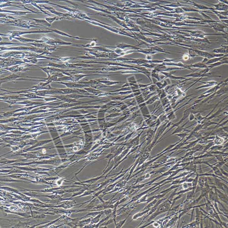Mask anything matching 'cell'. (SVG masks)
Segmentation results:
<instances>
[{
	"label": "cell",
	"instance_id": "cell-1",
	"mask_svg": "<svg viewBox=\"0 0 228 228\" xmlns=\"http://www.w3.org/2000/svg\"><path fill=\"white\" fill-rule=\"evenodd\" d=\"M170 204H171L169 203H168V202L166 201L162 204L160 205V206L157 207L156 210L154 212V213H153L152 214V215L148 219L147 222H151L160 214L170 211V209H171Z\"/></svg>",
	"mask_w": 228,
	"mask_h": 228
},
{
	"label": "cell",
	"instance_id": "cell-2",
	"mask_svg": "<svg viewBox=\"0 0 228 228\" xmlns=\"http://www.w3.org/2000/svg\"><path fill=\"white\" fill-rule=\"evenodd\" d=\"M52 31H34V32H22V31H12V32H10L11 33H12L13 35V36H19L21 35L22 34H27V33H48V32H51Z\"/></svg>",
	"mask_w": 228,
	"mask_h": 228
},
{
	"label": "cell",
	"instance_id": "cell-3",
	"mask_svg": "<svg viewBox=\"0 0 228 228\" xmlns=\"http://www.w3.org/2000/svg\"><path fill=\"white\" fill-rule=\"evenodd\" d=\"M216 192L219 200L222 202H225L226 204H228V197L226 194H225L221 192H220L215 187Z\"/></svg>",
	"mask_w": 228,
	"mask_h": 228
},
{
	"label": "cell",
	"instance_id": "cell-4",
	"mask_svg": "<svg viewBox=\"0 0 228 228\" xmlns=\"http://www.w3.org/2000/svg\"><path fill=\"white\" fill-rule=\"evenodd\" d=\"M189 120L188 122H187L185 124H184L183 125H182L181 126H178L177 127V129H176L175 131H174L171 134V135H174V134H178V133H182L183 132H184V131H187V132H190L191 131H189V130H186V128H184V126L186 125V124H187L188 122H189Z\"/></svg>",
	"mask_w": 228,
	"mask_h": 228
},
{
	"label": "cell",
	"instance_id": "cell-5",
	"mask_svg": "<svg viewBox=\"0 0 228 228\" xmlns=\"http://www.w3.org/2000/svg\"><path fill=\"white\" fill-rule=\"evenodd\" d=\"M213 142V144L216 145H221L224 143L225 139L221 136H219V135H215Z\"/></svg>",
	"mask_w": 228,
	"mask_h": 228
},
{
	"label": "cell",
	"instance_id": "cell-6",
	"mask_svg": "<svg viewBox=\"0 0 228 228\" xmlns=\"http://www.w3.org/2000/svg\"><path fill=\"white\" fill-rule=\"evenodd\" d=\"M16 38L17 40H18L20 42H43V41L42 40H33V39H28V38H26L22 37H18V38Z\"/></svg>",
	"mask_w": 228,
	"mask_h": 228
},
{
	"label": "cell",
	"instance_id": "cell-7",
	"mask_svg": "<svg viewBox=\"0 0 228 228\" xmlns=\"http://www.w3.org/2000/svg\"><path fill=\"white\" fill-rule=\"evenodd\" d=\"M178 213L176 214V215L174 216L170 220L168 221V223L167 224V225L166 226V227H173V226L175 225V223L177 222V219H178V217H177V214Z\"/></svg>",
	"mask_w": 228,
	"mask_h": 228
},
{
	"label": "cell",
	"instance_id": "cell-8",
	"mask_svg": "<svg viewBox=\"0 0 228 228\" xmlns=\"http://www.w3.org/2000/svg\"><path fill=\"white\" fill-rule=\"evenodd\" d=\"M151 209H147V210H143L142 212H139L137 213H136L135 214L132 218V219L133 220H136V219H138L139 218L141 217H142L143 215H144L145 214H146V213H149V212L150 211V210Z\"/></svg>",
	"mask_w": 228,
	"mask_h": 228
},
{
	"label": "cell",
	"instance_id": "cell-9",
	"mask_svg": "<svg viewBox=\"0 0 228 228\" xmlns=\"http://www.w3.org/2000/svg\"><path fill=\"white\" fill-rule=\"evenodd\" d=\"M215 179V182L216 183V188H218V189H221V190H223V191H224V185H225V184L224 183H222L218 179L217 177H215L214 178Z\"/></svg>",
	"mask_w": 228,
	"mask_h": 228
},
{
	"label": "cell",
	"instance_id": "cell-10",
	"mask_svg": "<svg viewBox=\"0 0 228 228\" xmlns=\"http://www.w3.org/2000/svg\"><path fill=\"white\" fill-rule=\"evenodd\" d=\"M34 21H36L37 23L39 24H41L45 25L48 27H50L51 25L48 23V22L45 19H32Z\"/></svg>",
	"mask_w": 228,
	"mask_h": 228
},
{
	"label": "cell",
	"instance_id": "cell-11",
	"mask_svg": "<svg viewBox=\"0 0 228 228\" xmlns=\"http://www.w3.org/2000/svg\"><path fill=\"white\" fill-rule=\"evenodd\" d=\"M131 214H132V213H130V214H129V216H127V217L126 218V219H124V220H122V221H120V222H119V223H118L117 224L116 223V224H115V227H116V228H121V227L123 226V225H124L125 223L126 222V220H127V219H128V218L129 217V216L131 215Z\"/></svg>",
	"mask_w": 228,
	"mask_h": 228
},
{
	"label": "cell",
	"instance_id": "cell-12",
	"mask_svg": "<svg viewBox=\"0 0 228 228\" xmlns=\"http://www.w3.org/2000/svg\"><path fill=\"white\" fill-rule=\"evenodd\" d=\"M183 189H189L190 188L192 187V183H187V182H183Z\"/></svg>",
	"mask_w": 228,
	"mask_h": 228
},
{
	"label": "cell",
	"instance_id": "cell-13",
	"mask_svg": "<svg viewBox=\"0 0 228 228\" xmlns=\"http://www.w3.org/2000/svg\"><path fill=\"white\" fill-rule=\"evenodd\" d=\"M197 227V225L195 221L192 222L191 223L183 226V228H196Z\"/></svg>",
	"mask_w": 228,
	"mask_h": 228
},
{
	"label": "cell",
	"instance_id": "cell-14",
	"mask_svg": "<svg viewBox=\"0 0 228 228\" xmlns=\"http://www.w3.org/2000/svg\"><path fill=\"white\" fill-rule=\"evenodd\" d=\"M5 12H12L13 13H15L16 15H25L26 13H29L28 12H19V11H5Z\"/></svg>",
	"mask_w": 228,
	"mask_h": 228
},
{
	"label": "cell",
	"instance_id": "cell-15",
	"mask_svg": "<svg viewBox=\"0 0 228 228\" xmlns=\"http://www.w3.org/2000/svg\"><path fill=\"white\" fill-rule=\"evenodd\" d=\"M195 119V116L193 113H190L189 115V121H192Z\"/></svg>",
	"mask_w": 228,
	"mask_h": 228
},
{
	"label": "cell",
	"instance_id": "cell-16",
	"mask_svg": "<svg viewBox=\"0 0 228 228\" xmlns=\"http://www.w3.org/2000/svg\"><path fill=\"white\" fill-rule=\"evenodd\" d=\"M56 18V17H55L54 18H46V20H47V21H48V22H49L50 23H51L53 21H54Z\"/></svg>",
	"mask_w": 228,
	"mask_h": 228
}]
</instances>
